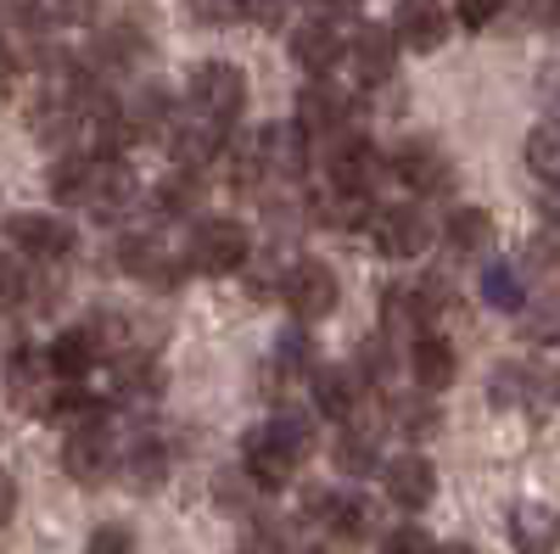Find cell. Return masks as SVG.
Wrapping results in <instances>:
<instances>
[{"instance_id":"cell-1","label":"cell","mask_w":560,"mask_h":554,"mask_svg":"<svg viewBox=\"0 0 560 554\" xmlns=\"http://www.w3.org/2000/svg\"><path fill=\"white\" fill-rule=\"evenodd\" d=\"M308 448H314V426L303 421V414H287L280 409L275 421H264V426H253L247 432V443H242V465H247V476L258 482V487H287L292 476H298V465L308 459Z\"/></svg>"},{"instance_id":"cell-2","label":"cell","mask_w":560,"mask_h":554,"mask_svg":"<svg viewBox=\"0 0 560 554\" xmlns=\"http://www.w3.org/2000/svg\"><path fill=\"white\" fill-rule=\"evenodd\" d=\"M242 179H269V185H292L308 168V134L298 123H264L236 157Z\"/></svg>"},{"instance_id":"cell-3","label":"cell","mask_w":560,"mask_h":554,"mask_svg":"<svg viewBox=\"0 0 560 554\" xmlns=\"http://www.w3.org/2000/svg\"><path fill=\"white\" fill-rule=\"evenodd\" d=\"M253 258V241H247V224L242 219H197L191 236H185V263L197 274H236L242 263Z\"/></svg>"},{"instance_id":"cell-4","label":"cell","mask_w":560,"mask_h":554,"mask_svg":"<svg viewBox=\"0 0 560 554\" xmlns=\"http://www.w3.org/2000/svg\"><path fill=\"white\" fill-rule=\"evenodd\" d=\"M191 107L213 123H236L247 107V73L236 62H202L191 73Z\"/></svg>"},{"instance_id":"cell-5","label":"cell","mask_w":560,"mask_h":554,"mask_svg":"<svg viewBox=\"0 0 560 554\" xmlns=\"http://www.w3.org/2000/svg\"><path fill=\"white\" fill-rule=\"evenodd\" d=\"M280 297H287L292 319H303V326H314V319H325L337 308V274L331 263H319V258H298L292 274H287V286H280Z\"/></svg>"},{"instance_id":"cell-6","label":"cell","mask_w":560,"mask_h":554,"mask_svg":"<svg viewBox=\"0 0 560 554\" xmlns=\"http://www.w3.org/2000/svg\"><path fill=\"white\" fill-rule=\"evenodd\" d=\"M140 191H135V174H129V163L118 157V152H102V157H90V168H84V197H79V208H90V213H102V219H118L129 202H135Z\"/></svg>"},{"instance_id":"cell-7","label":"cell","mask_w":560,"mask_h":554,"mask_svg":"<svg viewBox=\"0 0 560 554\" xmlns=\"http://www.w3.org/2000/svg\"><path fill=\"white\" fill-rule=\"evenodd\" d=\"M7 236H12V247L23 252V258H39V263H57V258H68L73 252V224L62 219V213H12L7 219Z\"/></svg>"},{"instance_id":"cell-8","label":"cell","mask_w":560,"mask_h":554,"mask_svg":"<svg viewBox=\"0 0 560 554\" xmlns=\"http://www.w3.org/2000/svg\"><path fill=\"white\" fill-rule=\"evenodd\" d=\"M62 471L79 482V487H102L113 471H118V443L107 437V426H79L68 432V448H62Z\"/></svg>"},{"instance_id":"cell-9","label":"cell","mask_w":560,"mask_h":554,"mask_svg":"<svg viewBox=\"0 0 560 554\" xmlns=\"http://www.w3.org/2000/svg\"><path fill=\"white\" fill-rule=\"evenodd\" d=\"M331 141V152H325V174H331V185H342V191H376V174H382V157H376V146L364 141V134H348V129H337V134H325Z\"/></svg>"},{"instance_id":"cell-10","label":"cell","mask_w":560,"mask_h":554,"mask_svg":"<svg viewBox=\"0 0 560 554\" xmlns=\"http://www.w3.org/2000/svg\"><path fill=\"white\" fill-rule=\"evenodd\" d=\"M393 174L409 185L415 197H443L454 185V163L438 141H404L398 157H393Z\"/></svg>"},{"instance_id":"cell-11","label":"cell","mask_w":560,"mask_h":554,"mask_svg":"<svg viewBox=\"0 0 560 554\" xmlns=\"http://www.w3.org/2000/svg\"><path fill=\"white\" fill-rule=\"evenodd\" d=\"M370 229H376V247L387 252V258H420V252H427L432 247V219L427 213H420L415 202H398V208H382L376 213V224H370Z\"/></svg>"},{"instance_id":"cell-12","label":"cell","mask_w":560,"mask_h":554,"mask_svg":"<svg viewBox=\"0 0 560 554\" xmlns=\"http://www.w3.org/2000/svg\"><path fill=\"white\" fill-rule=\"evenodd\" d=\"M382 487H387V498L398 504V510H427V504L438 498V471H432L427 453H398L382 471Z\"/></svg>"},{"instance_id":"cell-13","label":"cell","mask_w":560,"mask_h":554,"mask_svg":"<svg viewBox=\"0 0 560 554\" xmlns=\"http://www.w3.org/2000/svg\"><path fill=\"white\" fill-rule=\"evenodd\" d=\"M348 113H353V102L342 96L331 79H314L303 96H298V129L308 134V141H325V134L348 129Z\"/></svg>"},{"instance_id":"cell-14","label":"cell","mask_w":560,"mask_h":554,"mask_svg":"<svg viewBox=\"0 0 560 554\" xmlns=\"http://www.w3.org/2000/svg\"><path fill=\"white\" fill-rule=\"evenodd\" d=\"M45 364H51L57 381H84L90 369L102 364V331H96V326H68V331H57V342L45 347Z\"/></svg>"},{"instance_id":"cell-15","label":"cell","mask_w":560,"mask_h":554,"mask_svg":"<svg viewBox=\"0 0 560 554\" xmlns=\"http://www.w3.org/2000/svg\"><path fill=\"white\" fill-rule=\"evenodd\" d=\"M364 387H370V376L359 364H325V369H314V403H319V414H331V421H348V414L364 403Z\"/></svg>"},{"instance_id":"cell-16","label":"cell","mask_w":560,"mask_h":554,"mask_svg":"<svg viewBox=\"0 0 560 554\" xmlns=\"http://www.w3.org/2000/svg\"><path fill=\"white\" fill-rule=\"evenodd\" d=\"M348 62H353L359 84H387V79L398 73V34L382 28V23L359 28L353 45H348Z\"/></svg>"},{"instance_id":"cell-17","label":"cell","mask_w":560,"mask_h":554,"mask_svg":"<svg viewBox=\"0 0 560 554\" xmlns=\"http://www.w3.org/2000/svg\"><path fill=\"white\" fill-rule=\"evenodd\" d=\"M393 34H398V45H409V51H438V45L448 39V12L438 7V0H398Z\"/></svg>"},{"instance_id":"cell-18","label":"cell","mask_w":560,"mask_h":554,"mask_svg":"<svg viewBox=\"0 0 560 554\" xmlns=\"http://www.w3.org/2000/svg\"><path fill=\"white\" fill-rule=\"evenodd\" d=\"M163 141H168V152L179 157V168H208L219 152H224V123H213V118H202L197 113V123H168V134H163Z\"/></svg>"},{"instance_id":"cell-19","label":"cell","mask_w":560,"mask_h":554,"mask_svg":"<svg viewBox=\"0 0 560 554\" xmlns=\"http://www.w3.org/2000/svg\"><path fill=\"white\" fill-rule=\"evenodd\" d=\"M409 376H415V387H427V392L454 387V376H459L454 342H448V337H432V331H420V337L409 342Z\"/></svg>"},{"instance_id":"cell-20","label":"cell","mask_w":560,"mask_h":554,"mask_svg":"<svg viewBox=\"0 0 560 554\" xmlns=\"http://www.w3.org/2000/svg\"><path fill=\"white\" fill-rule=\"evenodd\" d=\"M370 403H359L348 421H342V432H337V471H348V476H370L376 471V453H382V437H376V426H370V414H364Z\"/></svg>"},{"instance_id":"cell-21","label":"cell","mask_w":560,"mask_h":554,"mask_svg":"<svg viewBox=\"0 0 560 554\" xmlns=\"http://www.w3.org/2000/svg\"><path fill=\"white\" fill-rule=\"evenodd\" d=\"M292 57H298V68L303 73H314V79H331V68L348 57V45H342V34H337V23H303L298 34H292Z\"/></svg>"},{"instance_id":"cell-22","label":"cell","mask_w":560,"mask_h":554,"mask_svg":"<svg viewBox=\"0 0 560 554\" xmlns=\"http://www.w3.org/2000/svg\"><path fill=\"white\" fill-rule=\"evenodd\" d=\"M118 263L135 274V281H152V286H174V258L163 252V241L158 236H124V247H118Z\"/></svg>"},{"instance_id":"cell-23","label":"cell","mask_w":560,"mask_h":554,"mask_svg":"<svg viewBox=\"0 0 560 554\" xmlns=\"http://www.w3.org/2000/svg\"><path fill=\"white\" fill-rule=\"evenodd\" d=\"M510 532H516V549L522 554H555L560 549V516L549 510V504H516Z\"/></svg>"},{"instance_id":"cell-24","label":"cell","mask_w":560,"mask_h":554,"mask_svg":"<svg viewBox=\"0 0 560 554\" xmlns=\"http://www.w3.org/2000/svg\"><path fill=\"white\" fill-rule=\"evenodd\" d=\"M202 202H208V185L197 168H179L158 185V213H168V219H197Z\"/></svg>"},{"instance_id":"cell-25","label":"cell","mask_w":560,"mask_h":554,"mask_svg":"<svg viewBox=\"0 0 560 554\" xmlns=\"http://www.w3.org/2000/svg\"><path fill=\"white\" fill-rule=\"evenodd\" d=\"M443 229H448V247L459 258H477V252L493 247V213L488 208H454Z\"/></svg>"},{"instance_id":"cell-26","label":"cell","mask_w":560,"mask_h":554,"mask_svg":"<svg viewBox=\"0 0 560 554\" xmlns=\"http://www.w3.org/2000/svg\"><path fill=\"white\" fill-rule=\"evenodd\" d=\"M45 414H51L57 426L79 432V426H96V421H102V398H96V392H84L79 381H68L62 392L45 398Z\"/></svg>"},{"instance_id":"cell-27","label":"cell","mask_w":560,"mask_h":554,"mask_svg":"<svg viewBox=\"0 0 560 554\" xmlns=\"http://www.w3.org/2000/svg\"><path fill=\"white\" fill-rule=\"evenodd\" d=\"M118 465L129 471L135 487H158V482L168 476V453H163L158 437H140V443H129V448L118 453Z\"/></svg>"},{"instance_id":"cell-28","label":"cell","mask_w":560,"mask_h":554,"mask_svg":"<svg viewBox=\"0 0 560 554\" xmlns=\"http://www.w3.org/2000/svg\"><path fill=\"white\" fill-rule=\"evenodd\" d=\"M527 168L544 185H560V123H538L527 134Z\"/></svg>"},{"instance_id":"cell-29","label":"cell","mask_w":560,"mask_h":554,"mask_svg":"<svg viewBox=\"0 0 560 554\" xmlns=\"http://www.w3.org/2000/svg\"><path fill=\"white\" fill-rule=\"evenodd\" d=\"M482 297H488L493 308H504V314H516V308L527 303V286H522V274L510 269V263H493V269L482 274Z\"/></svg>"},{"instance_id":"cell-30","label":"cell","mask_w":560,"mask_h":554,"mask_svg":"<svg viewBox=\"0 0 560 554\" xmlns=\"http://www.w3.org/2000/svg\"><path fill=\"white\" fill-rule=\"evenodd\" d=\"M84 168H90V157H57V163H51V197H57V202H73V208H79V197H84Z\"/></svg>"},{"instance_id":"cell-31","label":"cell","mask_w":560,"mask_h":554,"mask_svg":"<svg viewBox=\"0 0 560 554\" xmlns=\"http://www.w3.org/2000/svg\"><path fill=\"white\" fill-rule=\"evenodd\" d=\"M236 7H242L247 23H258V28H280V23H292L298 0H236Z\"/></svg>"},{"instance_id":"cell-32","label":"cell","mask_w":560,"mask_h":554,"mask_svg":"<svg viewBox=\"0 0 560 554\" xmlns=\"http://www.w3.org/2000/svg\"><path fill=\"white\" fill-rule=\"evenodd\" d=\"M118 392H124V398L158 392V369H147V358H124V364H118Z\"/></svg>"},{"instance_id":"cell-33","label":"cell","mask_w":560,"mask_h":554,"mask_svg":"<svg viewBox=\"0 0 560 554\" xmlns=\"http://www.w3.org/2000/svg\"><path fill=\"white\" fill-rule=\"evenodd\" d=\"M382 554H438V543L427 527H398V532H387Z\"/></svg>"},{"instance_id":"cell-34","label":"cell","mask_w":560,"mask_h":554,"mask_svg":"<svg viewBox=\"0 0 560 554\" xmlns=\"http://www.w3.org/2000/svg\"><path fill=\"white\" fill-rule=\"evenodd\" d=\"M84 554H135V532L118 527V521H107V527L90 532V549Z\"/></svg>"},{"instance_id":"cell-35","label":"cell","mask_w":560,"mask_h":554,"mask_svg":"<svg viewBox=\"0 0 560 554\" xmlns=\"http://www.w3.org/2000/svg\"><path fill=\"white\" fill-rule=\"evenodd\" d=\"M96 0H39V17L45 23H90Z\"/></svg>"},{"instance_id":"cell-36","label":"cell","mask_w":560,"mask_h":554,"mask_svg":"<svg viewBox=\"0 0 560 554\" xmlns=\"http://www.w3.org/2000/svg\"><path fill=\"white\" fill-rule=\"evenodd\" d=\"M303 7H308L319 23H353L364 0H303Z\"/></svg>"},{"instance_id":"cell-37","label":"cell","mask_w":560,"mask_h":554,"mask_svg":"<svg viewBox=\"0 0 560 554\" xmlns=\"http://www.w3.org/2000/svg\"><path fill=\"white\" fill-rule=\"evenodd\" d=\"M23 292H28V274H23L12 258H0V308L23 303Z\"/></svg>"},{"instance_id":"cell-38","label":"cell","mask_w":560,"mask_h":554,"mask_svg":"<svg viewBox=\"0 0 560 554\" xmlns=\"http://www.w3.org/2000/svg\"><path fill=\"white\" fill-rule=\"evenodd\" d=\"M398 426H404L409 437H427V432H438V409H432V403H404Z\"/></svg>"},{"instance_id":"cell-39","label":"cell","mask_w":560,"mask_h":554,"mask_svg":"<svg viewBox=\"0 0 560 554\" xmlns=\"http://www.w3.org/2000/svg\"><path fill=\"white\" fill-rule=\"evenodd\" d=\"M504 12V0H459V23L465 28H488Z\"/></svg>"},{"instance_id":"cell-40","label":"cell","mask_w":560,"mask_h":554,"mask_svg":"<svg viewBox=\"0 0 560 554\" xmlns=\"http://www.w3.org/2000/svg\"><path fill=\"white\" fill-rule=\"evenodd\" d=\"M191 17L197 23H224V17H242L236 0H191Z\"/></svg>"},{"instance_id":"cell-41","label":"cell","mask_w":560,"mask_h":554,"mask_svg":"<svg viewBox=\"0 0 560 554\" xmlns=\"http://www.w3.org/2000/svg\"><path fill=\"white\" fill-rule=\"evenodd\" d=\"M12 510H18V482L12 471H0V521H12Z\"/></svg>"},{"instance_id":"cell-42","label":"cell","mask_w":560,"mask_h":554,"mask_svg":"<svg viewBox=\"0 0 560 554\" xmlns=\"http://www.w3.org/2000/svg\"><path fill=\"white\" fill-rule=\"evenodd\" d=\"M12 79H18V62H12V51H7V45H0V102H7Z\"/></svg>"},{"instance_id":"cell-43","label":"cell","mask_w":560,"mask_h":554,"mask_svg":"<svg viewBox=\"0 0 560 554\" xmlns=\"http://www.w3.org/2000/svg\"><path fill=\"white\" fill-rule=\"evenodd\" d=\"M438 554H471V549H459V543H454V549H438Z\"/></svg>"}]
</instances>
